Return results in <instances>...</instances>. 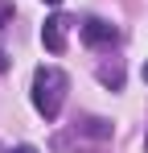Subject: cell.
Instances as JSON below:
<instances>
[{
	"label": "cell",
	"instance_id": "cell-7",
	"mask_svg": "<svg viewBox=\"0 0 148 153\" xmlns=\"http://www.w3.org/2000/svg\"><path fill=\"white\" fill-rule=\"evenodd\" d=\"M0 71H8V58H4V54H0Z\"/></svg>",
	"mask_w": 148,
	"mask_h": 153
},
{
	"label": "cell",
	"instance_id": "cell-3",
	"mask_svg": "<svg viewBox=\"0 0 148 153\" xmlns=\"http://www.w3.org/2000/svg\"><path fill=\"white\" fill-rule=\"evenodd\" d=\"M41 42H45L49 54H62L66 50V17H49L41 25Z\"/></svg>",
	"mask_w": 148,
	"mask_h": 153
},
{
	"label": "cell",
	"instance_id": "cell-6",
	"mask_svg": "<svg viewBox=\"0 0 148 153\" xmlns=\"http://www.w3.org/2000/svg\"><path fill=\"white\" fill-rule=\"evenodd\" d=\"M0 153H37L33 145H12V149H0Z\"/></svg>",
	"mask_w": 148,
	"mask_h": 153
},
{
	"label": "cell",
	"instance_id": "cell-8",
	"mask_svg": "<svg viewBox=\"0 0 148 153\" xmlns=\"http://www.w3.org/2000/svg\"><path fill=\"white\" fill-rule=\"evenodd\" d=\"M45 4H53V8H58V4H62V0H45Z\"/></svg>",
	"mask_w": 148,
	"mask_h": 153
},
{
	"label": "cell",
	"instance_id": "cell-1",
	"mask_svg": "<svg viewBox=\"0 0 148 153\" xmlns=\"http://www.w3.org/2000/svg\"><path fill=\"white\" fill-rule=\"evenodd\" d=\"M66 91H70L66 71H58V66H37L33 71V108L45 120H58V112L66 103Z\"/></svg>",
	"mask_w": 148,
	"mask_h": 153
},
{
	"label": "cell",
	"instance_id": "cell-5",
	"mask_svg": "<svg viewBox=\"0 0 148 153\" xmlns=\"http://www.w3.org/2000/svg\"><path fill=\"white\" fill-rule=\"evenodd\" d=\"M86 132L91 137H111V124L107 120H86Z\"/></svg>",
	"mask_w": 148,
	"mask_h": 153
},
{
	"label": "cell",
	"instance_id": "cell-2",
	"mask_svg": "<svg viewBox=\"0 0 148 153\" xmlns=\"http://www.w3.org/2000/svg\"><path fill=\"white\" fill-rule=\"evenodd\" d=\"M115 37H119V29L111 25V21H103V17L82 21V42H86V46H111Z\"/></svg>",
	"mask_w": 148,
	"mask_h": 153
},
{
	"label": "cell",
	"instance_id": "cell-10",
	"mask_svg": "<svg viewBox=\"0 0 148 153\" xmlns=\"http://www.w3.org/2000/svg\"><path fill=\"white\" fill-rule=\"evenodd\" d=\"M144 149H148V141H144Z\"/></svg>",
	"mask_w": 148,
	"mask_h": 153
},
{
	"label": "cell",
	"instance_id": "cell-4",
	"mask_svg": "<svg viewBox=\"0 0 148 153\" xmlns=\"http://www.w3.org/2000/svg\"><path fill=\"white\" fill-rule=\"evenodd\" d=\"M99 79H103L107 87H123V71H119V66H115V71H111V66H103V71H99Z\"/></svg>",
	"mask_w": 148,
	"mask_h": 153
},
{
	"label": "cell",
	"instance_id": "cell-9",
	"mask_svg": "<svg viewBox=\"0 0 148 153\" xmlns=\"http://www.w3.org/2000/svg\"><path fill=\"white\" fill-rule=\"evenodd\" d=\"M144 79H148V62H144Z\"/></svg>",
	"mask_w": 148,
	"mask_h": 153
}]
</instances>
